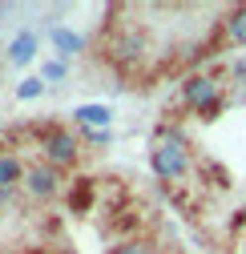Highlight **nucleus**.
Returning a JSON list of instances; mask_svg holds the SVG:
<instances>
[{
  "instance_id": "f257e3e1",
  "label": "nucleus",
  "mask_w": 246,
  "mask_h": 254,
  "mask_svg": "<svg viewBox=\"0 0 246 254\" xmlns=\"http://www.w3.org/2000/svg\"><path fill=\"white\" fill-rule=\"evenodd\" d=\"M149 166L162 182H178L190 174V141L182 137L178 129H158L153 137V149H149Z\"/></svg>"
},
{
  "instance_id": "f03ea898",
  "label": "nucleus",
  "mask_w": 246,
  "mask_h": 254,
  "mask_svg": "<svg viewBox=\"0 0 246 254\" xmlns=\"http://www.w3.org/2000/svg\"><path fill=\"white\" fill-rule=\"evenodd\" d=\"M77 157H81V137L69 125H49L41 133V162H49L57 170H69V166H77Z\"/></svg>"
},
{
  "instance_id": "7ed1b4c3",
  "label": "nucleus",
  "mask_w": 246,
  "mask_h": 254,
  "mask_svg": "<svg viewBox=\"0 0 246 254\" xmlns=\"http://www.w3.org/2000/svg\"><path fill=\"white\" fill-rule=\"evenodd\" d=\"M222 97V81L210 77V73H194L182 81V105L194 109V113H214Z\"/></svg>"
},
{
  "instance_id": "20e7f679",
  "label": "nucleus",
  "mask_w": 246,
  "mask_h": 254,
  "mask_svg": "<svg viewBox=\"0 0 246 254\" xmlns=\"http://www.w3.org/2000/svg\"><path fill=\"white\" fill-rule=\"evenodd\" d=\"M61 170L57 166H49V162H33L24 170V194L33 198V202H53L57 194H61Z\"/></svg>"
},
{
  "instance_id": "39448f33",
  "label": "nucleus",
  "mask_w": 246,
  "mask_h": 254,
  "mask_svg": "<svg viewBox=\"0 0 246 254\" xmlns=\"http://www.w3.org/2000/svg\"><path fill=\"white\" fill-rule=\"evenodd\" d=\"M24 170L16 153H0V206H8L16 190H24Z\"/></svg>"
},
{
  "instance_id": "423d86ee",
  "label": "nucleus",
  "mask_w": 246,
  "mask_h": 254,
  "mask_svg": "<svg viewBox=\"0 0 246 254\" xmlns=\"http://www.w3.org/2000/svg\"><path fill=\"white\" fill-rule=\"evenodd\" d=\"M109 121H113V109H109V105H77V109H73V125H81L85 133L109 129Z\"/></svg>"
},
{
  "instance_id": "0eeeda50",
  "label": "nucleus",
  "mask_w": 246,
  "mask_h": 254,
  "mask_svg": "<svg viewBox=\"0 0 246 254\" xmlns=\"http://www.w3.org/2000/svg\"><path fill=\"white\" fill-rule=\"evenodd\" d=\"M113 53H117V61H125V65H129V61H141L145 57V37L137 33V28H129L125 37H117Z\"/></svg>"
},
{
  "instance_id": "6e6552de",
  "label": "nucleus",
  "mask_w": 246,
  "mask_h": 254,
  "mask_svg": "<svg viewBox=\"0 0 246 254\" xmlns=\"http://www.w3.org/2000/svg\"><path fill=\"white\" fill-rule=\"evenodd\" d=\"M33 57H37V33H16L8 45V61L12 65H28Z\"/></svg>"
},
{
  "instance_id": "1a4fd4ad",
  "label": "nucleus",
  "mask_w": 246,
  "mask_h": 254,
  "mask_svg": "<svg viewBox=\"0 0 246 254\" xmlns=\"http://www.w3.org/2000/svg\"><path fill=\"white\" fill-rule=\"evenodd\" d=\"M49 41H53V49H57L61 57H77V53L85 49V41L73 33V28H61V24H57L53 33H49Z\"/></svg>"
},
{
  "instance_id": "9d476101",
  "label": "nucleus",
  "mask_w": 246,
  "mask_h": 254,
  "mask_svg": "<svg viewBox=\"0 0 246 254\" xmlns=\"http://www.w3.org/2000/svg\"><path fill=\"white\" fill-rule=\"evenodd\" d=\"M226 41L238 45V49H246V4L230 8V16H226Z\"/></svg>"
},
{
  "instance_id": "9b49d317",
  "label": "nucleus",
  "mask_w": 246,
  "mask_h": 254,
  "mask_svg": "<svg viewBox=\"0 0 246 254\" xmlns=\"http://www.w3.org/2000/svg\"><path fill=\"white\" fill-rule=\"evenodd\" d=\"M41 93H45V81H41V77H24L20 89H16V97H20V101H37Z\"/></svg>"
},
{
  "instance_id": "f8f14e48",
  "label": "nucleus",
  "mask_w": 246,
  "mask_h": 254,
  "mask_svg": "<svg viewBox=\"0 0 246 254\" xmlns=\"http://www.w3.org/2000/svg\"><path fill=\"white\" fill-rule=\"evenodd\" d=\"M65 77V61H45L41 65V81H61Z\"/></svg>"
},
{
  "instance_id": "ddd939ff",
  "label": "nucleus",
  "mask_w": 246,
  "mask_h": 254,
  "mask_svg": "<svg viewBox=\"0 0 246 254\" xmlns=\"http://www.w3.org/2000/svg\"><path fill=\"white\" fill-rule=\"evenodd\" d=\"M109 254H149V246H145V242H121V246H113Z\"/></svg>"
}]
</instances>
